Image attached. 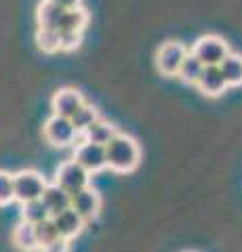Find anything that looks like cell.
Returning <instances> with one entry per match:
<instances>
[{
	"label": "cell",
	"instance_id": "obj_24",
	"mask_svg": "<svg viewBox=\"0 0 242 252\" xmlns=\"http://www.w3.org/2000/svg\"><path fill=\"white\" fill-rule=\"evenodd\" d=\"M80 44H82V34H76V32H64L61 34V51H76Z\"/></svg>",
	"mask_w": 242,
	"mask_h": 252
},
{
	"label": "cell",
	"instance_id": "obj_7",
	"mask_svg": "<svg viewBox=\"0 0 242 252\" xmlns=\"http://www.w3.org/2000/svg\"><path fill=\"white\" fill-rule=\"evenodd\" d=\"M69 208L87 223V220L97 219L99 210H101V195L97 189H93L89 185L87 189H82V191H78L69 198Z\"/></svg>",
	"mask_w": 242,
	"mask_h": 252
},
{
	"label": "cell",
	"instance_id": "obj_3",
	"mask_svg": "<svg viewBox=\"0 0 242 252\" xmlns=\"http://www.w3.org/2000/svg\"><path fill=\"white\" fill-rule=\"evenodd\" d=\"M194 57H196L202 65L208 67V65H219V63L228 57L230 53V44L223 40L221 36L217 34H207L198 38L196 42H194L192 51H190Z\"/></svg>",
	"mask_w": 242,
	"mask_h": 252
},
{
	"label": "cell",
	"instance_id": "obj_26",
	"mask_svg": "<svg viewBox=\"0 0 242 252\" xmlns=\"http://www.w3.org/2000/svg\"><path fill=\"white\" fill-rule=\"evenodd\" d=\"M51 2H55L61 9H76V6H80L82 0H51Z\"/></svg>",
	"mask_w": 242,
	"mask_h": 252
},
{
	"label": "cell",
	"instance_id": "obj_9",
	"mask_svg": "<svg viewBox=\"0 0 242 252\" xmlns=\"http://www.w3.org/2000/svg\"><path fill=\"white\" fill-rule=\"evenodd\" d=\"M82 103H84V97H82V93L78 89H72V86L59 89L51 99L53 116H61V118H68L69 120Z\"/></svg>",
	"mask_w": 242,
	"mask_h": 252
},
{
	"label": "cell",
	"instance_id": "obj_23",
	"mask_svg": "<svg viewBox=\"0 0 242 252\" xmlns=\"http://www.w3.org/2000/svg\"><path fill=\"white\" fill-rule=\"evenodd\" d=\"M11 202H15L13 175L6 170H0V206H9Z\"/></svg>",
	"mask_w": 242,
	"mask_h": 252
},
{
	"label": "cell",
	"instance_id": "obj_17",
	"mask_svg": "<svg viewBox=\"0 0 242 252\" xmlns=\"http://www.w3.org/2000/svg\"><path fill=\"white\" fill-rule=\"evenodd\" d=\"M99 118H101V116H99V112H97V107L84 101V103L76 109V114H74L72 118H69V122H72L74 130L78 132V135H80V132L87 130L93 122H97Z\"/></svg>",
	"mask_w": 242,
	"mask_h": 252
},
{
	"label": "cell",
	"instance_id": "obj_12",
	"mask_svg": "<svg viewBox=\"0 0 242 252\" xmlns=\"http://www.w3.org/2000/svg\"><path fill=\"white\" fill-rule=\"evenodd\" d=\"M89 23V11L82 9V6H76V9H66L61 13V17L57 21V32H76V34H82L84 28Z\"/></svg>",
	"mask_w": 242,
	"mask_h": 252
},
{
	"label": "cell",
	"instance_id": "obj_16",
	"mask_svg": "<svg viewBox=\"0 0 242 252\" xmlns=\"http://www.w3.org/2000/svg\"><path fill=\"white\" fill-rule=\"evenodd\" d=\"M13 244L15 248L21 252H34L38 250V242H36V233H34V225L19 220L13 229Z\"/></svg>",
	"mask_w": 242,
	"mask_h": 252
},
{
	"label": "cell",
	"instance_id": "obj_20",
	"mask_svg": "<svg viewBox=\"0 0 242 252\" xmlns=\"http://www.w3.org/2000/svg\"><path fill=\"white\" fill-rule=\"evenodd\" d=\"M36 44L42 53H57L61 51V34L55 28H38L36 32Z\"/></svg>",
	"mask_w": 242,
	"mask_h": 252
},
{
	"label": "cell",
	"instance_id": "obj_11",
	"mask_svg": "<svg viewBox=\"0 0 242 252\" xmlns=\"http://www.w3.org/2000/svg\"><path fill=\"white\" fill-rule=\"evenodd\" d=\"M51 219H53V223H55V229H57L61 240H68L69 242L72 238H76V235H80L82 229H84V220L78 217L72 208L59 212V215L51 217Z\"/></svg>",
	"mask_w": 242,
	"mask_h": 252
},
{
	"label": "cell",
	"instance_id": "obj_14",
	"mask_svg": "<svg viewBox=\"0 0 242 252\" xmlns=\"http://www.w3.org/2000/svg\"><path fill=\"white\" fill-rule=\"evenodd\" d=\"M118 126L116 124H112V122H107V120H104V118H99L97 122H93L87 130L82 132L84 135V141L87 143H97V145H107L110 141L118 135Z\"/></svg>",
	"mask_w": 242,
	"mask_h": 252
},
{
	"label": "cell",
	"instance_id": "obj_21",
	"mask_svg": "<svg viewBox=\"0 0 242 252\" xmlns=\"http://www.w3.org/2000/svg\"><path fill=\"white\" fill-rule=\"evenodd\" d=\"M34 233H36V242H38V250L49 246V244H53L55 240H59V233L55 229V223H53V219H44L40 220V223L34 225Z\"/></svg>",
	"mask_w": 242,
	"mask_h": 252
},
{
	"label": "cell",
	"instance_id": "obj_25",
	"mask_svg": "<svg viewBox=\"0 0 242 252\" xmlns=\"http://www.w3.org/2000/svg\"><path fill=\"white\" fill-rule=\"evenodd\" d=\"M40 252H69V242L68 240H55L53 244H49V246L40 248Z\"/></svg>",
	"mask_w": 242,
	"mask_h": 252
},
{
	"label": "cell",
	"instance_id": "obj_5",
	"mask_svg": "<svg viewBox=\"0 0 242 252\" xmlns=\"http://www.w3.org/2000/svg\"><path fill=\"white\" fill-rule=\"evenodd\" d=\"M187 51L181 42L177 40H169L165 42L156 53V67L162 76H177L179 67H181L183 59L187 57Z\"/></svg>",
	"mask_w": 242,
	"mask_h": 252
},
{
	"label": "cell",
	"instance_id": "obj_19",
	"mask_svg": "<svg viewBox=\"0 0 242 252\" xmlns=\"http://www.w3.org/2000/svg\"><path fill=\"white\" fill-rule=\"evenodd\" d=\"M202 69H205V65L194 57L192 53H187V57L183 59L181 63V67H179V72H177V78L181 80L183 84H190V86H196L198 82V78L202 74Z\"/></svg>",
	"mask_w": 242,
	"mask_h": 252
},
{
	"label": "cell",
	"instance_id": "obj_4",
	"mask_svg": "<svg viewBox=\"0 0 242 252\" xmlns=\"http://www.w3.org/2000/svg\"><path fill=\"white\" fill-rule=\"evenodd\" d=\"M89 181H91V175L80 164H76L74 160H66V162H61L59 168L55 170V181H53V183L61 187L69 198H72L74 193L89 187Z\"/></svg>",
	"mask_w": 242,
	"mask_h": 252
},
{
	"label": "cell",
	"instance_id": "obj_1",
	"mask_svg": "<svg viewBox=\"0 0 242 252\" xmlns=\"http://www.w3.org/2000/svg\"><path fill=\"white\" fill-rule=\"evenodd\" d=\"M139 162H141V147L135 137L118 132L105 145V168L127 175L139 166Z\"/></svg>",
	"mask_w": 242,
	"mask_h": 252
},
{
	"label": "cell",
	"instance_id": "obj_15",
	"mask_svg": "<svg viewBox=\"0 0 242 252\" xmlns=\"http://www.w3.org/2000/svg\"><path fill=\"white\" fill-rule=\"evenodd\" d=\"M219 72L223 76L228 89H236V86H242V55L240 53H228L221 63H219Z\"/></svg>",
	"mask_w": 242,
	"mask_h": 252
},
{
	"label": "cell",
	"instance_id": "obj_6",
	"mask_svg": "<svg viewBox=\"0 0 242 252\" xmlns=\"http://www.w3.org/2000/svg\"><path fill=\"white\" fill-rule=\"evenodd\" d=\"M42 135L46 139V143H51L53 147H68L76 141L78 132L74 130V126L68 118L51 116L42 126Z\"/></svg>",
	"mask_w": 242,
	"mask_h": 252
},
{
	"label": "cell",
	"instance_id": "obj_22",
	"mask_svg": "<svg viewBox=\"0 0 242 252\" xmlns=\"http://www.w3.org/2000/svg\"><path fill=\"white\" fill-rule=\"evenodd\" d=\"M44 219H49V210L44 208V204L40 200L21 204V220H26V223H30V225H36Z\"/></svg>",
	"mask_w": 242,
	"mask_h": 252
},
{
	"label": "cell",
	"instance_id": "obj_2",
	"mask_svg": "<svg viewBox=\"0 0 242 252\" xmlns=\"http://www.w3.org/2000/svg\"><path fill=\"white\" fill-rule=\"evenodd\" d=\"M44 187H46V179L38 170L26 168L19 170L17 175H13V191H15V200L19 204L40 200Z\"/></svg>",
	"mask_w": 242,
	"mask_h": 252
},
{
	"label": "cell",
	"instance_id": "obj_13",
	"mask_svg": "<svg viewBox=\"0 0 242 252\" xmlns=\"http://www.w3.org/2000/svg\"><path fill=\"white\" fill-rule=\"evenodd\" d=\"M40 202L44 204V208L49 210V217H55L59 212H64L69 208V195L55 183H46Z\"/></svg>",
	"mask_w": 242,
	"mask_h": 252
},
{
	"label": "cell",
	"instance_id": "obj_18",
	"mask_svg": "<svg viewBox=\"0 0 242 252\" xmlns=\"http://www.w3.org/2000/svg\"><path fill=\"white\" fill-rule=\"evenodd\" d=\"M64 11L66 9H61V6L51 2V0H42V2L38 4V11H36L38 28H57V21H59Z\"/></svg>",
	"mask_w": 242,
	"mask_h": 252
},
{
	"label": "cell",
	"instance_id": "obj_8",
	"mask_svg": "<svg viewBox=\"0 0 242 252\" xmlns=\"http://www.w3.org/2000/svg\"><path fill=\"white\" fill-rule=\"evenodd\" d=\"M74 162L80 164V166L89 172V175H95L105 168V147L97 145V143H80L74 152Z\"/></svg>",
	"mask_w": 242,
	"mask_h": 252
},
{
	"label": "cell",
	"instance_id": "obj_10",
	"mask_svg": "<svg viewBox=\"0 0 242 252\" xmlns=\"http://www.w3.org/2000/svg\"><path fill=\"white\" fill-rule=\"evenodd\" d=\"M196 89L205 94V97H221V94L228 91V84H225L223 76L219 72V65H208L202 69V74L196 82Z\"/></svg>",
	"mask_w": 242,
	"mask_h": 252
}]
</instances>
